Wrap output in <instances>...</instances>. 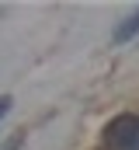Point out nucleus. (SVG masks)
Masks as SVG:
<instances>
[{
  "instance_id": "nucleus-1",
  "label": "nucleus",
  "mask_w": 139,
  "mask_h": 150,
  "mask_svg": "<svg viewBox=\"0 0 139 150\" xmlns=\"http://www.w3.org/2000/svg\"><path fill=\"white\" fill-rule=\"evenodd\" d=\"M132 35H139V11H136V14H129V18H125V21L115 28L111 42H115V45H125V42H129Z\"/></svg>"
},
{
  "instance_id": "nucleus-2",
  "label": "nucleus",
  "mask_w": 139,
  "mask_h": 150,
  "mask_svg": "<svg viewBox=\"0 0 139 150\" xmlns=\"http://www.w3.org/2000/svg\"><path fill=\"white\" fill-rule=\"evenodd\" d=\"M11 105H14V98H11V94H0V119L11 112Z\"/></svg>"
}]
</instances>
